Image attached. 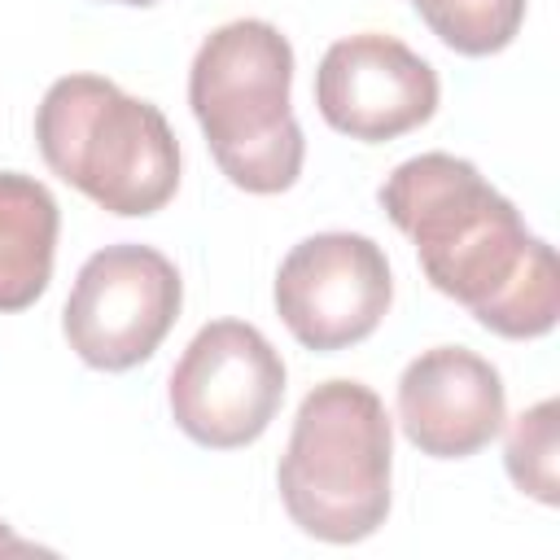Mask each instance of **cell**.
I'll list each match as a JSON object with an SVG mask.
<instances>
[{
	"instance_id": "cell-13",
	"label": "cell",
	"mask_w": 560,
	"mask_h": 560,
	"mask_svg": "<svg viewBox=\"0 0 560 560\" xmlns=\"http://www.w3.org/2000/svg\"><path fill=\"white\" fill-rule=\"evenodd\" d=\"M0 551H35V542H26V538H18L4 521H0Z\"/></svg>"
},
{
	"instance_id": "cell-8",
	"label": "cell",
	"mask_w": 560,
	"mask_h": 560,
	"mask_svg": "<svg viewBox=\"0 0 560 560\" xmlns=\"http://www.w3.org/2000/svg\"><path fill=\"white\" fill-rule=\"evenodd\" d=\"M438 70L381 31L337 39L315 70L319 118L363 144H385L424 127L438 114Z\"/></svg>"
},
{
	"instance_id": "cell-9",
	"label": "cell",
	"mask_w": 560,
	"mask_h": 560,
	"mask_svg": "<svg viewBox=\"0 0 560 560\" xmlns=\"http://www.w3.org/2000/svg\"><path fill=\"white\" fill-rule=\"evenodd\" d=\"M508 389L490 359L464 346H433L398 376V424L420 455L468 459L499 438Z\"/></svg>"
},
{
	"instance_id": "cell-12",
	"label": "cell",
	"mask_w": 560,
	"mask_h": 560,
	"mask_svg": "<svg viewBox=\"0 0 560 560\" xmlns=\"http://www.w3.org/2000/svg\"><path fill=\"white\" fill-rule=\"evenodd\" d=\"M560 402L542 398L529 411H521L508 429V477L516 481V490H525L529 499L556 508L560 503Z\"/></svg>"
},
{
	"instance_id": "cell-10",
	"label": "cell",
	"mask_w": 560,
	"mask_h": 560,
	"mask_svg": "<svg viewBox=\"0 0 560 560\" xmlns=\"http://www.w3.org/2000/svg\"><path fill=\"white\" fill-rule=\"evenodd\" d=\"M61 210L52 192L22 171H0V311H26L44 298L57 258Z\"/></svg>"
},
{
	"instance_id": "cell-1",
	"label": "cell",
	"mask_w": 560,
	"mask_h": 560,
	"mask_svg": "<svg viewBox=\"0 0 560 560\" xmlns=\"http://www.w3.org/2000/svg\"><path fill=\"white\" fill-rule=\"evenodd\" d=\"M389 223L411 236L424 280L508 341L547 337L560 319V271L542 236L481 171L455 153L398 162L381 184Z\"/></svg>"
},
{
	"instance_id": "cell-5",
	"label": "cell",
	"mask_w": 560,
	"mask_h": 560,
	"mask_svg": "<svg viewBox=\"0 0 560 560\" xmlns=\"http://www.w3.org/2000/svg\"><path fill=\"white\" fill-rule=\"evenodd\" d=\"M284 398L280 350L245 319H210L184 346L166 381L171 420L210 451H236L267 433Z\"/></svg>"
},
{
	"instance_id": "cell-7",
	"label": "cell",
	"mask_w": 560,
	"mask_h": 560,
	"mask_svg": "<svg viewBox=\"0 0 560 560\" xmlns=\"http://www.w3.org/2000/svg\"><path fill=\"white\" fill-rule=\"evenodd\" d=\"M394 302L385 249L359 232H315L276 271V311L298 346L337 354L368 341Z\"/></svg>"
},
{
	"instance_id": "cell-14",
	"label": "cell",
	"mask_w": 560,
	"mask_h": 560,
	"mask_svg": "<svg viewBox=\"0 0 560 560\" xmlns=\"http://www.w3.org/2000/svg\"><path fill=\"white\" fill-rule=\"evenodd\" d=\"M114 4H140V9H144V4H153V0H114Z\"/></svg>"
},
{
	"instance_id": "cell-6",
	"label": "cell",
	"mask_w": 560,
	"mask_h": 560,
	"mask_svg": "<svg viewBox=\"0 0 560 560\" xmlns=\"http://www.w3.org/2000/svg\"><path fill=\"white\" fill-rule=\"evenodd\" d=\"M184 306V280L175 262L153 245L96 249L66 298L61 332L70 350L96 372H127L162 346Z\"/></svg>"
},
{
	"instance_id": "cell-2",
	"label": "cell",
	"mask_w": 560,
	"mask_h": 560,
	"mask_svg": "<svg viewBox=\"0 0 560 560\" xmlns=\"http://www.w3.org/2000/svg\"><path fill=\"white\" fill-rule=\"evenodd\" d=\"M293 44L262 18L210 31L188 66V105L219 171L271 197L298 184L306 140L293 118Z\"/></svg>"
},
{
	"instance_id": "cell-4",
	"label": "cell",
	"mask_w": 560,
	"mask_h": 560,
	"mask_svg": "<svg viewBox=\"0 0 560 560\" xmlns=\"http://www.w3.org/2000/svg\"><path fill=\"white\" fill-rule=\"evenodd\" d=\"M35 144L57 179L118 219L158 214L179 188V140L166 114L101 74H66L44 92Z\"/></svg>"
},
{
	"instance_id": "cell-11",
	"label": "cell",
	"mask_w": 560,
	"mask_h": 560,
	"mask_svg": "<svg viewBox=\"0 0 560 560\" xmlns=\"http://www.w3.org/2000/svg\"><path fill=\"white\" fill-rule=\"evenodd\" d=\"M411 9L459 57L503 52L525 22V0H411Z\"/></svg>"
},
{
	"instance_id": "cell-3",
	"label": "cell",
	"mask_w": 560,
	"mask_h": 560,
	"mask_svg": "<svg viewBox=\"0 0 560 560\" xmlns=\"http://www.w3.org/2000/svg\"><path fill=\"white\" fill-rule=\"evenodd\" d=\"M394 424L363 381L315 385L276 468L289 521L319 542H363L389 516Z\"/></svg>"
}]
</instances>
